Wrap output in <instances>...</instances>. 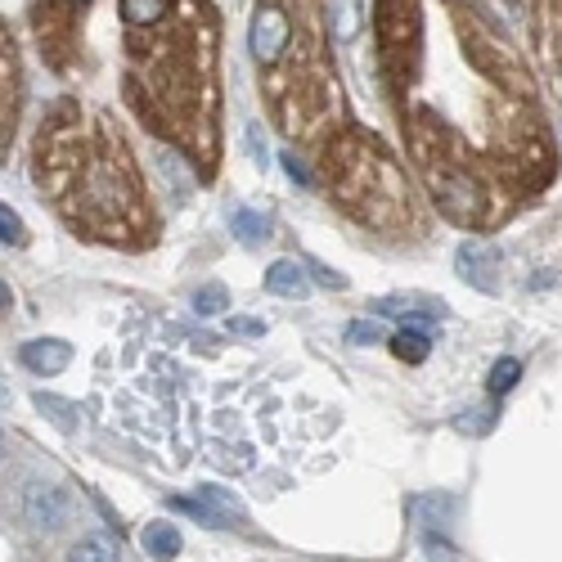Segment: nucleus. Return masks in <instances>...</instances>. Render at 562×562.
Segmentation results:
<instances>
[{
	"label": "nucleus",
	"mask_w": 562,
	"mask_h": 562,
	"mask_svg": "<svg viewBox=\"0 0 562 562\" xmlns=\"http://www.w3.org/2000/svg\"><path fill=\"white\" fill-rule=\"evenodd\" d=\"M90 414L158 468H216L279 495L334 468L342 414L216 334L131 306L95 360Z\"/></svg>",
	"instance_id": "1"
},
{
	"label": "nucleus",
	"mask_w": 562,
	"mask_h": 562,
	"mask_svg": "<svg viewBox=\"0 0 562 562\" xmlns=\"http://www.w3.org/2000/svg\"><path fill=\"white\" fill-rule=\"evenodd\" d=\"M454 59H432L428 36L405 81L383 90L405 154L450 225L499 229L558 171L549 117L527 59L473 0H441Z\"/></svg>",
	"instance_id": "2"
},
{
	"label": "nucleus",
	"mask_w": 562,
	"mask_h": 562,
	"mask_svg": "<svg viewBox=\"0 0 562 562\" xmlns=\"http://www.w3.org/2000/svg\"><path fill=\"white\" fill-rule=\"evenodd\" d=\"M32 180L55 216L90 244L145 252L158 244V216L131 145L104 109L59 100L32 145Z\"/></svg>",
	"instance_id": "3"
},
{
	"label": "nucleus",
	"mask_w": 562,
	"mask_h": 562,
	"mask_svg": "<svg viewBox=\"0 0 562 562\" xmlns=\"http://www.w3.org/2000/svg\"><path fill=\"white\" fill-rule=\"evenodd\" d=\"M122 95L203 180L221 167V19L207 0H176L154 27L126 32Z\"/></svg>",
	"instance_id": "4"
},
{
	"label": "nucleus",
	"mask_w": 562,
	"mask_h": 562,
	"mask_svg": "<svg viewBox=\"0 0 562 562\" xmlns=\"http://www.w3.org/2000/svg\"><path fill=\"white\" fill-rule=\"evenodd\" d=\"M319 167H324V184H329V199L356 225L387 234V239L418 234V207L409 194V180L373 131L338 126L319 154Z\"/></svg>",
	"instance_id": "5"
},
{
	"label": "nucleus",
	"mask_w": 562,
	"mask_h": 562,
	"mask_svg": "<svg viewBox=\"0 0 562 562\" xmlns=\"http://www.w3.org/2000/svg\"><path fill=\"white\" fill-rule=\"evenodd\" d=\"M329 32L334 27L319 14V0H306L284 59L274 68H261V95L270 122L289 139H315L319 131H334L338 77L329 59Z\"/></svg>",
	"instance_id": "6"
},
{
	"label": "nucleus",
	"mask_w": 562,
	"mask_h": 562,
	"mask_svg": "<svg viewBox=\"0 0 562 562\" xmlns=\"http://www.w3.org/2000/svg\"><path fill=\"white\" fill-rule=\"evenodd\" d=\"M90 5V0H36L32 5V27H36V45L41 55L50 59V68L68 72L77 64V45H81V10Z\"/></svg>",
	"instance_id": "7"
},
{
	"label": "nucleus",
	"mask_w": 562,
	"mask_h": 562,
	"mask_svg": "<svg viewBox=\"0 0 562 562\" xmlns=\"http://www.w3.org/2000/svg\"><path fill=\"white\" fill-rule=\"evenodd\" d=\"M19 508H23V522L36 531H59L68 522V495L59 486H45V482H27Z\"/></svg>",
	"instance_id": "8"
},
{
	"label": "nucleus",
	"mask_w": 562,
	"mask_h": 562,
	"mask_svg": "<svg viewBox=\"0 0 562 562\" xmlns=\"http://www.w3.org/2000/svg\"><path fill=\"white\" fill-rule=\"evenodd\" d=\"M454 270L463 284H473L482 293H499V252L495 244L486 239H468L459 252H454Z\"/></svg>",
	"instance_id": "9"
},
{
	"label": "nucleus",
	"mask_w": 562,
	"mask_h": 562,
	"mask_svg": "<svg viewBox=\"0 0 562 562\" xmlns=\"http://www.w3.org/2000/svg\"><path fill=\"white\" fill-rule=\"evenodd\" d=\"M0 72H5V113H0V131H5V149H10V135L19 122V50H14L10 27L0 32Z\"/></svg>",
	"instance_id": "10"
},
{
	"label": "nucleus",
	"mask_w": 562,
	"mask_h": 562,
	"mask_svg": "<svg viewBox=\"0 0 562 562\" xmlns=\"http://www.w3.org/2000/svg\"><path fill=\"white\" fill-rule=\"evenodd\" d=\"M19 360H23L32 373H41V379H50V373H64V369L72 364V347H68L64 338H36V342L19 347Z\"/></svg>",
	"instance_id": "11"
},
{
	"label": "nucleus",
	"mask_w": 562,
	"mask_h": 562,
	"mask_svg": "<svg viewBox=\"0 0 562 562\" xmlns=\"http://www.w3.org/2000/svg\"><path fill=\"white\" fill-rule=\"evenodd\" d=\"M373 315H405V319H441L446 315V302L441 297H428V293H392V297H379L369 302Z\"/></svg>",
	"instance_id": "12"
},
{
	"label": "nucleus",
	"mask_w": 562,
	"mask_h": 562,
	"mask_svg": "<svg viewBox=\"0 0 562 562\" xmlns=\"http://www.w3.org/2000/svg\"><path fill=\"white\" fill-rule=\"evenodd\" d=\"M266 289L274 297H306L311 293V279H306V266L302 261H274L266 270Z\"/></svg>",
	"instance_id": "13"
},
{
	"label": "nucleus",
	"mask_w": 562,
	"mask_h": 562,
	"mask_svg": "<svg viewBox=\"0 0 562 562\" xmlns=\"http://www.w3.org/2000/svg\"><path fill=\"white\" fill-rule=\"evenodd\" d=\"M139 544H145V553L149 558H158V562H171L176 553H180V531L171 527V522H149L145 531H139Z\"/></svg>",
	"instance_id": "14"
},
{
	"label": "nucleus",
	"mask_w": 562,
	"mask_h": 562,
	"mask_svg": "<svg viewBox=\"0 0 562 562\" xmlns=\"http://www.w3.org/2000/svg\"><path fill=\"white\" fill-rule=\"evenodd\" d=\"M364 23V0H329V27H334V41H356Z\"/></svg>",
	"instance_id": "15"
},
{
	"label": "nucleus",
	"mask_w": 562,
	"mask_h": 562,
	"mask_svg": "<svg viewBox=\"0 0 562 562\" xmlns=\"http://www.w3.org/2000/svg\"><path fill=\"white\" fill-rule=\"evenodd\" d=\"M171 5L176 0H122V23H126V32L131 27H154L171 14Z\"/></svg>",
	"instance_id": "16"
},
{
	"label": "nucleus",
	"mask_w": 562,
	"mask_h": 562,
	"mask_svg": "<svg viewBox=\"0 0 562 562\" xmlns=\"http://www.w3.org/2000/svg\"><path fill=\"white\" fill-rule=\"evenodd\" d=\"M68 562H122V544L113 536H81L68 549Z\"/></svg>",
	"instance_id": "17"
},
{
	"label": "nucleus",
	"mask_w": 562,
	"mask_h": 562,
	"mask_svg": "<svg viewBox=\"0 0 562 562\" xmlns=\"http://www.w3.org/2000/svg\"><path fill=\"white\" fill-rule=\"evenodd\" d=\"M32 401H36V409H41L45 418H50V424H55L59 432H68V437L77 432V418H81V414H77V405H72V401H64V396H55V392H36Z\"/></svg>",
	"instance_id": "18"
},
{
	"label": "nucleus",
	"mask_w": 562,
	"mask_h": 562,
	"mask_svg": "<svg viewBox=\"0 0 562 562\" xmlns=\"http://www.w3.org/2000/svg\"><path fill=\"white\" fill-rule=\"evenodd\" d=\"M229 225H234V234H239L244 244H266L270 239V221L261 212H252V207H234Z\"/></svg>",
	"instance_id": "19"
},
{
	"label": "nucleus",
	"mask_w": 562,
	"mask_h": 562,
	"mask_svg": "<svg viewBox=\"0 0 562 562\" xmlns=\"http://www.w3.org/2000/svg\"><path fill=\"white\" fill-rule=\"evenodd\" d=\"M392 351H396V360H405V364H424L428 351H432V338H428L424 329H401V334L392 338Z\"/></svg>",
	"instance_id": "20"
},
{
	"label": "nucleus",
	"mask_w": 562,
	"mask_h": 562,
	"mask_svg": "<svg viewBox=\"0 0 562 562\" xmlns=\"http://www.w3.org/2000/svg\"><path fill=\"white\" fill-rule=\"evenodd\" d=\"M199 499H207V504H212V508L221 513V518H225V522H244V518H248V513H244V504H239V499H234L229 491L212 486V482H203V486H199Z\"/></svg>",
	"instance_id": "21"
},
{
	"label": "nucleus",
	"mask_w": 562,
	"mask_h": 562,
	"mask_svg": "<svg viewBox=\"0 0 562 562\" xmlns=\"http://www.w3.org/2000/svg\"><path fill=\"white\" fill-rule=\"evenodd\" d=\"M158 176L167 180V184H176V194L184 199V194H190L194 190V180H190V167H184L171 149H158Z\"/></svg>",
	"instance_id": "22"
},
{
	"label": "nucleus",
	"mask_w": 562,
	"mask_h": 562,
	"mask_svg": "<svg viewBox=\"0 0 562 562\" xmlns=\"http://www.w3.org/2000/svg\"><path fill=\"white\" fill-rule=\"evenodd\" d=\"M176 513H190V518H199L203 527H225V518H221V513L207 504V499H199V495H171L167 499Z\"/></svg>",
	"instance_id": "23"
},
{
	"label": "nucleus",
	"mask_w": 562,
	"mask_h": 562,
	"mask_svg": "<svg viewBox=\"0 0 562 562\" xmlns=\"http://www.w3.org/2000/svg\"><path fill=\"white\" fill-rule=\"evenodd\" d=\"M221 311H229V293H225V284H207V289L194 293V315L212 319V315H221Z\"/></svg>",
	"instance_id": "24"
},
{
	"label": "nucleus",
	"mask_w": 562,
	"mask_h": 562,
	"mask_svg": "<svg viewBox=\"0 0 562 562\" xmlns=\"http://www.w3.org/2000/svg\"><path fill=\"white\" fill-rule=\"evenodd\" d=\"M518 379H522V364L513 360V356H504V360H495V369H491V392L504 396V392L518 387Z\"/></svg>",
	"instance_id": "25"
},
{
	"label": "nucleus",
	"mask_w": 562,
	"mask_h": 562,
	"mask_svg": "<svg viewBox=\"0 0 562 562\" xmlns=\"http://www.w3.org/2000/svg\"><path fill=\"white\" fill-rule=\"evenodd\" d=\"M495 418H499L495 409H468V414L454 418V428H459L463 437H486V432L495 428Z\"/></svg>",
	"instance_id": "26"
},
{
	"label": "nucleus",
	"mask_w": 562,
	"mask_h": 562,
	"mask_svg": "<svg viewBox=\"0 0 562 562\" xmlns=\"http://www.w3.org/2000/svg\"><path fill=\"white\" fill-rule=\"evenodd\" d=\"M244 149H248V158L266 171L270 167V145H266V135H261V122H248L244 126Z\"/></svg>",
	"instance_id": "27"
},
{
	"label": "nucleus",
	"mask_w": 562,
	"mask_h": 562,
	"mask_svg": "<svg viewBox=\"0 0 562 562\" xmlns=\"http://www.w3.org/2000/svg\"><path fill=\"white\" fill-rule=\"evenodd\" d=\"M0 239H5V248H23L27 244V234H23V221H19V212L5 203L0 207Z\"/></svg>",
	"instance_id": "28"
},
{
	"label": "nucleus",
	"mask_w": 562,
	"mask_h": 562,
	"mask_svg": "<svg viewBox=\"0 0 562 562\" xmlns=\"http://www.w3.org/2000/svg\"><path fill=\"white\" fill-rule=\"evenodd\" d=\"M347 342H351V347H373V342H383V324H379V319H356L351 329H347Z\"/></svg>",
	"instance_id": "29"
},
{
	"label": "nucleus",
	"mask_w": 562,
	"mask_h": 562,
	"mask_svg": "<svg viewBox=\"0 0 562 562\" xmlns=\"http://www.w3.org/2000/svg\"><path fill=\"white\" fill-rule=\"evenodd\" d=\"M225 334H234V338H266V319L229 315V319H225Z\"/></svg>",
	"instance_id": "30"
},
{
	"label": "nucleus",
	"mask_w": 562,
	"mask_h": 562,
	"mask_svg": "<svg viewBox=\"0 0 562 562\" xmlns=\"http://www.w3.org/2000/svg\"><path fill=\"white\" fill-rule=\"evenodd\" d=\"M311 270H315V279L324 289H347V279L338 274V270H329V266H319V261H311Z\"/></svg>",
	"instance_id": "31"
},
{
	"label": "nucleus",
	"mask_w": 562,
	"mask_h": 562,
	"mask_svg": "<svg viewBox=\"0 0 562 562\" xmlns=\"http://www.w3.org/2000/svg\"><path fill=\"white\" fill-rule=\"evenodd\" d=\"M284 167H289V180L302 184V190H311V171L297 162V154H284Z\"/></svg>",
	"instance_id": "32"
}]
</instances>
